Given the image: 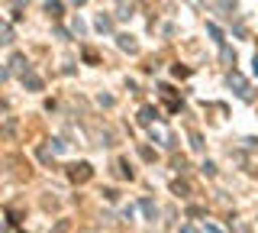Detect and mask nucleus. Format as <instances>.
<instances>
[{"label":"nucleus","instance_id":"f257e3e1","mask_svg":"<svg viewBox=\"0 0 258 233\" xmlns=\"http://www.w3.org/2000/svg\"><path fill=\"white\" fill-rule=\"evenodd\" d=\"M10 71H13V75H26V71H29V62H26V55H20V52H16L13 59H10Z\"/></svg>","mask_w":258,"mask_h":233},{"label":"nucleus","instance_id":"f03ea898","mask_svg":"<svg viewBox=\"0 0 258 233\" xmlns=\"http://www.w3.org/2000/svg\"><path fill=\"white\" fill-rule=\"evenodd\" d=\"M87 175H91V165H75V172H71V178H75V181H84Z\"/></svg>","mask_w":258,"mask_h":233},{"label":"nucleus","instance_id":"7ed1b4c3","mask_svg":"<svg viewBox=\"0 0 258 233\" xmlns=\"http://www.w3.org/2000/svg\"><path fill=\"white\" fill-rule=\"evenodd\" d=\"M23 84H26L29 91H39V87H42V81H39L36 75H23Z\"/></svg>","mask_w":258,"mask_h":233},{"label":"nucleus","instance_id":"20e7f679","mask_svg":"<svg viewBox=\"0 0 258 233\" xmlns=\"http://www.w3.org/2000/svg\"><path fill=\"white\" fill-rule=\"evenodd\" d=\"M119 49H126V52H136V42H133V36H119Z\"/></svg>","mask_w":258,"mask_h":233},{"label":"nucleus","instance_id":"39448f33","mask_svg":"<svg viewBox=\"0 0 258 233\" xmlns=\"http://www.w3.org/2000/svg\"><path fill=\"white\" fill-rule=\"evenodd\" d=\"M58 10H61L58 0H48V13H52V17H58Z\"/></svg>","mask_w":258,"mask_h":233},{"label":"nucleus","instance_id":"423d86ee","mask_svg":"<svg viewBox=\"0 0 258 233\" xmlns=\"http://www.w3.org/2000/svg\"><path fill=\"white\" fill-rule=\"evenodd\" d=\"M110 26H113L110 17H100V20H97V29H110Z\"/></svg>","mask_w":258,"mask_h":233},{"label":"nucleus","instance_id":"0eeeda50","mask_svg":"<svg viewBox=\"0 0 258 233\" xmlns=\"http://www.w3.org/2000/svg\"><path fill=\"white\" fill-rule=\"evenodd\" d=\"M4 42H13V26H4Z\"/></svg>","mask_w":258,"mask_h":233},{"label":"nucleus","instance_id":"6e6552de","mask_svg":"<svg viewBox=\"0 0 258 233\" xmlns=\"http://www.w3.org/2000/svg\"><path fill=\"white\" fill-rule=\"evenodd\" d=\"M75 4H84V0H75Z\"/></svg>","mask_w":258,"mask_h":233}]
</instances>
